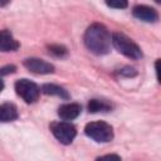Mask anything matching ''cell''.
<instances>
[{
	"instance_id": "6",
	"label": "cell",
	"mask_w": 161,
	"mask_h": 161,
	"mask_svg": "<svg viewBox=\"0 0 161 161\" xmlns=\"http://www.w3.org/2000/svg\"><path fill=\"white\" fill-rule=\"evenodd\" d=\"M24 67L33 72V73H36V74H49V73H53L54 72V67L43 60V59H39V58H28L24 60Z\"/></svg>"
},
{
	"instance_id": "15",
	"label": "cell",
	"mask_w": 161,
	"mask_h": 161,
	"mask_svg": "<svg viewBox=\"0 0 161 161\" xmlns=\"http://www.w3.org/2000/svg\"><path fill=\"white\" fill-rule=\"evenodd\" d=\"M96 161H121V157H119L118 155L109 153V155H104V156L98 157Z\"/></svg>"
},
{
	"instance_id": "18",
	"label": "cell",
	"mask_w": 161,
	"mask_h": 161,
	"mask_svg": "<svg viewBox=\"0 0 161 161\" xmlns=\"http://www.w3.org/2000/svg\"><path fill=\"white\" fill-rule=\"evenodd\" d=\"M4 89V82L1 80V78H0V92Z\"/></svg>"
},
{
	"instance_id": "19",
	"label": "cell",
	"mask_w": 161,
	"mask_h": 161,
	"mask_svg": "<svg viewBox=\"0 0 161 161\" xmlns=\"http://www.w3.org/2000/svg\"><path fill=\"white\" fill-rule=\"evenodd\" d=\"M8 4V1H0V6H3V5H6Z\"/></svg>"
},
{
	"instance_id": "10",
	"label": "cell",
	"mask_w": 161,
	"mask_h": 161,
	"mask_svg": "<svg viewBox=\"0 0 161 161\" xmlns=\"http://www.w3.org/2000/svg\"><path fill=\"white\" fill-rule=\"evenodd\" d=\"M18 118V109L13 103L0 104V122H11Z\"/></svg>"
},
{
	"instance_id": "12",
	"label": "cell",
	"mask_w": 161,
	"mask_h": 161,
	"mask_svg": "<svg viewBox=\"0 0 161 161\" xmlns=\"http://www.w3.org/2000/svg\"><path fill=\"white\" fill-rule=\"evenodd\" d=\"M112 106L106 102V101H101V99H91L88 103V111L92 113L96 112H108L111 111Z\"/></svg>"
},
{
	"instance_id": "14",
	"label": "cell",
	"mask_w": 161,
	"mask_h": 161,
	"mask_svg": "<svg viewBox=\"0 0 161 161\" xmlns=\"http://www.w3.org/2000/svg\"><path fill=\"white\" fill-rule=\"evenodd\" d=\"M109 8H114V9H125L127 8V1L125 0H113V1H107L106 3Z\"/></svg>"
},
{
	"instance_id": "11",
	"label": "cell",
	"mask_w": 161,
	"mask_h": 161,
	"mask_svg": "<svg viewBox=\"0 0 161 161\" xmlns=\"http://www.w3.org/2000/svg\"><path fill=\"white\" fill-rule=\"evenodd\" d=\"M42 92L44 94H48V96H57V97H60L63 99H68L69 98V93L60 86H57V84H52V83H47L42 87Z\"/></svg>"
},
{
	"instance_id": "1",
	"label": "cell",
	"mask_w": 161,
	"mask_h": 161,
	"mask_svg": "<svg viewBox=\"0 0 161 161\" xmlns=\"http://www.w3.org/2000/svg\"><path fill=\"white\" fill-rule=\"evenodd\" d=\"M84 44L94 54H106L111 47V35L107 28L99 23H94L87 28L84 33Z\"/></svg>"
},
{
	"instance_id": "5",
	"label": "cell",
	"mask_w": 161,
	"mask_h": 161,
	"mask_svg": "<svg viewBox=\"0 0 161 161\" xmlns=\"http://www.w3.org/2000/svg\"><path fill=\"white\" fill-rule=\"evenodd\" d=\"M50 131L54 137L64 145H69L77 135L75 127L69 122H53L50 125Z\"/></svg>"
},
{
	"instance_id": "2",
	"label": "cell",
	"mask_w": 161,
	"mask_h": 161,
	"mask_svg": "<svg viewBox=\"0 0 161 161\" xmlns=\"http://www.w3.org/2000/svg\"><path fill=\"white\" fill-rule=\"evenodd\" d=\"M111 42H112L113 47L119 53L126 55L127 58H131V59H140V58H142L141 48L132 39H130L127 35H125L123 33H113Z\"/></svg>"
},
{
	"instance_id": "16",
	"label": "cell",
	"mask_w": 161,
	"mask_h": 161,
	"mask_svg": "<svg viewBox=\"0 0 161 161\" xmlns=\"http://www.w3.org/2000/svg\"><path fill=\"white\" fill-rule=\"evenodd\" d=\"M15 70H16L15 65H5V67H3V68H0V78L3 75H8L10 73H14Z\"/></svg>"
},
{
	"instance_id": "4",
	"label": "cell",
	"mask_w": 161,
	"mask_h": 161,
	"mask_svg": "<svg viewBox=\"0 0 161 161\" xmlns=\"http://www.w3.org/2000/svg\"><path fill=\"white\" fill-rule=\"evenodd\" d=\"M15 91H16L18 96L21 97L26 103H34L35 101H38L39 94H40L39 87L34 82L25 79V78L16 80Z\"/></svg>"
},
{
	"instance_id": "8",
	"label": "cell",
	"mask_w": 161,
	"mask_h": 161,
	"mask_svg": "<svg viewBox=\"0 0 161 161\" xmlns=\"http://www.w3.org/2000/svg\"><path fill=\"white\" fill-rule=\"evenodd\" d=\"M18 48L19 43L13 34L6 29L0 30V52H15Z\"/></svg>"
},
{
	"instance_id": "9",
	"label": "cell",
	"mask_w": 161,
	"mask_h": 161,
	"mask_svg": "<svg viewBox=\"0 0 161 161\" xmlns=\"http://www.w3.org/2000/svg\"><path fill=\"white\" fill-rule=\"evenodd\" d=\"M80 111H82V108L78 103H65L58 108V114L62 119L70 121V119L77 118L79 116Z\"/></svg>"
},
{
	"instance_id": "13",
	"label": "cell",
	"mask_w": 161,
	"mask_h": 161,
	"mask_svg": "<svg viewBox=\"0 0 161 161\" xmlns=\"http://www.w3.org/2000/svg\"><path fill=\"white\" fill-rule=\"evenodd\" d=\"M49 52L57 57H62L67 54V49L63 45H50L49 47Z\"/></svg>"
},
{
	"instance_id": "7",
	"label": "cell",
	"mask_w": 161,
	"mask_h": 161,
	"mask_svg": "<svg viewBox=\"0 0 161 161\" xmlns=\"http://www.w3.org/2000/svg\"><path fill=\"white\" fill-rule=\"evenodd\" d=\"M133 16L146 21V23H155L158 19V14L153 8L146 6V5H137L133 8Z\"/></svg>"
},
{
	"instance_id": "17",
	"label": "cell",
	"mask_w": 161,
	"mask_h": 161,
	"mask_svg": "<svg viewBox=\"0 0 161 161\" xmlns=\"http://www.w3.org/2000/svg\"><path fill=\"white\" fill-rule=\"evenodd\" d=\"M119 74L126 75V77H132V75H136V70L133 68H131V67H126V68L119 70Z\"/></svg>"
},
{
	"instance_id": "3",
	"label": "cell",
	"mask_w": 161,
	"mask_h": 161,
	"mask_svg": "<svg viewBox=\"0 0 161 161\" xmlns=\"http://www.w3.org/2000/svg\"><path fill=\"white\" fill-rule=\"evenodd\" d=\"M86 135L96 142H109L113 138V128L103 121L89 122L84 127Z\"/></svg>"
}]
</instances>
